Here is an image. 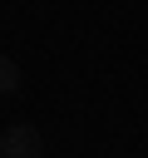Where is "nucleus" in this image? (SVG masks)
Here are the masks:
<instances>
[{
  "label": "nucleus",
  "instance_id": "f03ea898",
  "mask_svg": "<svg viewBox=\"0 0 148 158\" xmlns=\"http://www.w3.org/2000/svg\"><path fill=\"white\" fill-rule=\"evenodd\" d=\"M0 94H20V64L10 54H0Z\"/></svg>",
  "mask_w": 148,
  "mask_h": 158
},
{
  "label": "nucleus",
  "instance_id": "f257e3e1",
  "mask_svg": "<svg viewBox=\"0 0 148 158\" xmlns=\"http://www.w3.org/2000/svg\"><path fill=\"white\" fill-rule=\"evenodd\" d=\"M0 158H44V138L35 123H15L0 133Z\"/></svg>",
  "mask_w": 148,
  "mask_h": 158
}]
</instances>
